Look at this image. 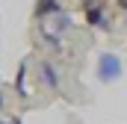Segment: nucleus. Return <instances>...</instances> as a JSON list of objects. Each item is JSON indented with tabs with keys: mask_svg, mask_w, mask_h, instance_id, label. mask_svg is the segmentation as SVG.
<instances>
[{
	"mask_svg": "<svg viewBox=\"0 0 127 124\" xmlns=\"http://www.w3.org/2000/svg\"><path fill=\"white\" fill-rule=\"evenodd\" d=\"M121 77V59L112 56V53H103L97 59V80L100 83H115Z\"/></svg>",
	"mask_w": 127,
	"mask_h": 124,
	"instance_id": "nucleus-1",
	"label": "nucleus"
},
{
	"mask_svg": "<svg viewBox=\"0 0 127 124\" xmlns=\"http://www.w3.org/2000/svg\"><path fill=\"white\" fill-rule=\"evenodd\" d=\"M86 24L106 30V27H109V21H106V12H103L100 6H86Z\"/></svg>",
	"mask_w": 127,
	"mask_h": 124,
	"instance_id": "nucleus-2",
	"label": "nucleus"
},
{
	"mask_svg": "<svg viewBox=\"0 0 127 124\" xmlns=\"http://www.w3.org/2000/svg\"><path fill=\"white\" fill-rule=\"evenodd\" d=\"M41 77L50 83V89H56V86H59V74H56V68H53V62H50V59L41 62Z\"/></svg>",
	"mask_w": 127,
	"mask_h": 124,
	"instance_id": "nucleus-3",
	"label": "nucleus"
},
{
	"mask_svg": "<svg viewBox=\"0 0 127 124\" xmlns=\"http://www.w3.org/2000/svg\"><path fill=\"white\" fill-rule=\"evenodd\" d=\"M47 12H53V15H62L56 0H38V9H35V15H38V18H44Z\"/></svg>",
	"mask_w": 127,
	"mask_h": 124,
	"instance_id": "nucleus-4",
	"label": "nucleus"
},
{
	"mask_svg": "<svg viewBox=\"0 0 127 124\" xmlns=\"http://www.w3.org/2000/svg\"><path fill=\"white\" fill-rule=\"evenodd\" d=\"M118 6H124V9H127V0H118Z\"/></svg>",
	"mask_w": 127,
	"mask_h": 124,
	"instance_id": "nucleus-5",
	"label": "nucleus"
}]
</instances>
